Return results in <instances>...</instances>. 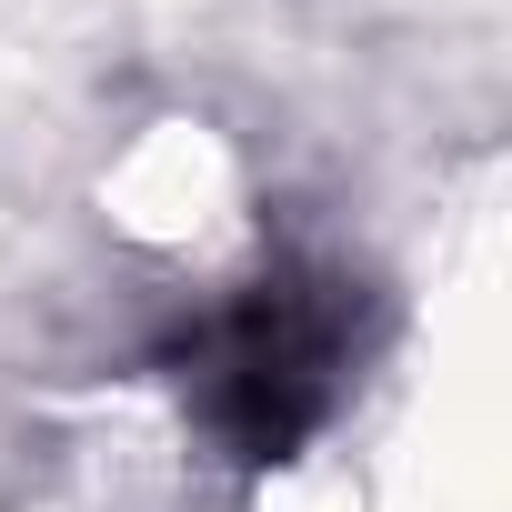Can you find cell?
Instances as JSON below:
<instances>
[{
	"mask_svg": "<svg viewBox=\"0 0 512 512\" xmlns=\"http://www.w3.org/2000/svg\"><path fill=\"white\" fill-rule=\"evenodd\" d=\"M332 372H342V312L322 282H262L191 352L201 422L241 452H282L292 432H312L332 402Z\"/></svg>",
	"mask_w": 512,
	"mask_h": 512,
	"instance_id": "cell-1",
	"label": "cell"
}]
</instances>
